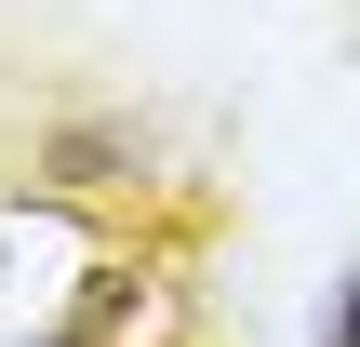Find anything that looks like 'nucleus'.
Wrapping results in <instances>:
<instances>
[{
  "mask_svg": "<svg viewBox=\"0 0 360 347\" xmlns=\"http://www.w3.org/2000/svg\"><path fill=\"white\" fill-rule=\"evenodd\" d=\"M134 160H147V134H134V120H107V107H94V120H53V147H40V174H67V187L134 174Z\"/></svg>",
  "mask_w": 360,
  "mask_h": 347,
  "instance_id": "nucleus-1",
  "label": "nucleus"
},
{
  "mask_svg": "<svg viewBox=\"0 0 360 347\" xmlns=\"http://www.w3.org/2000/svg\"><path fill=\"white\" fill-rule=\"evenodd\" d=\"M321 347H360V267L334 281V308H321Z\"/></svg>",
  "mask_w": 360,
  "mask_h": 347,
  "instance_id": "nucleus-2",
  "label": "nucleus"
}]
</instances>
